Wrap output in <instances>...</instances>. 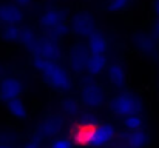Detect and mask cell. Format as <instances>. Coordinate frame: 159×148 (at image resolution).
I'll return each mask as SVG.
<instances>
[{
	"instance_id": "cell-1",
	"label": "cell",
	"mask_w": 159,
	"mask_h": 148,
	"mask_svg": "<svg viewBox=\"0 0 159 148\" xmlns=\"http://www.w3.org/2000/svg\"><path fill=\"white\" fill-rule=\"evenodd\" d=\"M99 136V127L93 122H82L73 127L71 141L76 145H90Z\"/></svg>"
}]
</instances>
